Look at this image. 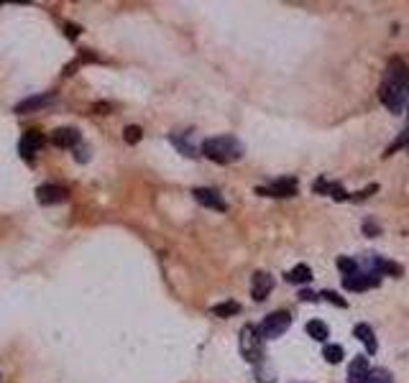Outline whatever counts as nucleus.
Segmentation results:
<instances>
[{"label": "nucleus", "instance_id": "f257e3e1", "mask_svg": "<svg viewBox=\"0 0 409 383\" xmlns=\"http://www.w3.org/2000/svg\"><path fill=\"white\" fill-rule=\"evenodd\" d=\"M379 100L391 110V113H402V107L409 100V67L402 59L389 62L387 77L379 87Z\"/></svg>", "mask_w": 409, "mask_h": 383}, {"label": "nucleus", "instance_id": "f03ea898", "mask_svg": "<svg viewBox=\"0 0 409 383\" xmlns=\"http://www.w3.org/2000/svg\"><path fill=\"white\" fill-rule=\"evenodd\" d=\"M202 154L215 163H235L243 159V143L235 135H215L202 143Z\"/></svg>", "mask_w": 409, "mask_h": 383}, {"label": "nucleus", "instance_id": "7ed1b4c3", "mask_svg": "<svg viewBox=\"0 0 409 383\" xmlns=\"http://www.w3.org/2000/svg\"><path fill=\"white\" fill-rule=\"evenodd\" d=\"M240 353L248 363L261 365L264 361V337L259 335V327L246 325L240 330Z\"/></svg>", "mask_w": 409, "mask_h": 383}, {"label": "nucleus", "instance_id": "20e7f679", "mask_svg": "<svg viewBox=\"0 0 409 383\" xmlns=\"http://www.w3.org/2000/svg\"><path fill=\"white\" fill-rule=\"evenodd\" d=\"M290 325H292L290 312H274L259 325V335H261L264 340H276V337H282L290 330Z\"/></svg>", "mask_w": 409, "mask_h": 383}, {"label": "nucleus", "instance_id": "39448f33", "mask_svg": "<svg viewBox=\"0 0 409 383\" xmlns=\"http://www.w3.org/2000/svg\"><path fill=\"white\" fill-rule=\"evenodd\" d=\"M256 192H259L261 197H276V199L294 197L297 194V179H292V177L276 179V182H271L268 187H259Z\"/></svg>", "mask_w": 409, "mask_h": 383}, {"label": "nucleus", "instance_id": "423d86ee", "mask_svg": "<svg viewBox=\"0 0 409 383\" xmlns=\"http://www.w3.org/2000/svg\"><path fill=\"white\" fill-rule=\"evenodd\" d=\"M192 194H195V199H197L200 205L210 207V210H218V213H226V210H228L226 199L220 197V192H218V189H207V187H197V189L192 192Z\"/></svg>", "mask_w": 409, "mask_h": 383}, {"label": "nucleus", "instance_id": "0eeeda50", "mask_svg": "<svg viewBox=\"0 0 409 383\" xmlns=\"http://www.w3.org/2000/svg\"><path fill=\"white\" fill-rule=\"evenodd\" d=\"M271 289H274V276L271 274H266V271L254 274V278H251V294H254L256 302H264L271 294Z\"/></svg>", "mask_w": 409, "mask_h": 383}, {"label": "nucleus", "instance_id": "6e6552de", "mask_svg": "<svg viewBox=\"0 0 409 383\" xmlns=\"http://www.w3.org/2000/svg\"><path fill=\"white\" fill-rule=\"evenodd\" d=\"M381 284V278L376 274H353V276H343V286L348 291H366Z\"/></svg>", "mask_w": 409, "mask_h": 383}, {"label": "nucleus", "instance_id": "1a4fd4ad", "mask_svg": "<svg viewBox=\"0 0 409 383\" xmlns=\"http://www.w3.org/2000/svg\"><path fill=\"white\" fill-rule=\"evenodd\" d=\"M36 199H39V205H59L67 199V189L59 184H41L36 189Z\"/></svg>", "mask_w": 409, "mask_h": 383}, {"label": "nucleus", "instance_id": "9d476101", "mask_svg": "<svg viewBox=\"0 0 409 383\" xmlns=\"http://www.w3.org/2000/svg\"><path fill=\"white\" fill-rule=\"evenodd\" d=\"M44 146V135L39 133V130H29V133L23 135L21 143H18V154H21L23 159H31L34 154H39Z\"/></svg>", "mask_w": 409, "mask_h": 383}, {"label": "nucleus", "instance_id": "9b49d317", "mask_svg": "<svg viewBox=\"0 0 409 383\" xmlns=\"http://www.w3.org/2000/svg\"><path fill=\"white\" fill-rule=\"evenodd\" d=\"M51 143L59 146V149H74L79 143V130L77 128H57L51 133Z\"/></svg>", "mask_w": 409, "mask_h": 383}, {"label": "nucleus", "instance_id": "f8f14e48", "mask_svg": "<svg viewBox=\"0 0 409 383\" xmlns=\"http://www.w3.org/2000/svg\"><path fill=\"white\" fill-rule=\"evenodd\" d=\"M366 263L374 269V274L379 276V274H391V276H402L404 269L399 266V263L394 261H387V258H381V255H368Z\"/></svg>", "mask_w": 409, "mask_h": 383}, {"label": "nucleus", "instance_id": "ddd939ff", "mask_svg": "<svg viewBox=\"0 0 409 383\" xmlns=\"http://www.w3.org/2000/svg\"><path fill=\"white\" fill-rule=\"evenodd\" d=\"M51 102H54V95H51V93H46V95H34V98L18 102V105H15V113H18V115H21V113H34V110L51 105Z\"/></svg>", "mask_w": 409, "mask_h": 383}, {"label": "nucleus", "instance_id": "4468645a", "mask_svg": "<svg viewBox=\"0 0 409 383\" xmlns=\"http://www.w3.org/2000/svg\"><path fill=\"white\" fill-rule=\"evenodd\" d=\"M368 373H371V365H368L366 358L363 355L353 358V363L348 365V378H351V383H363L368 378Z\"/></svg>", "mask_w": 409, "mask_h": 383}, {"label": "nucleus", "instance_id": "2eb2a0df", "mask_svg": "<svg viewBox=\"0 0 409 383\" xmlns=\"http://www.w3.org/2000/svg\"><path fill=\"white\" fill-rule=\"evenodd\" d=\"M353 335H356V337H358V340L366 345L368 353H376V350H379L376 335H374V330H371L368 325H363V322H361V325H356V327H353Z\"/></svg>", "mask_w": 409, "mask_h": 383}, {"label": "nucleus", "instance_id": "dca6fc26", "mask_svg": "<svg viewBox=\"0 0 409 383\" xmlns=\"http://www.w3.org/2000/svg\"><path fill=\"white\" fill-rule=\"evenodd\" d=\"M315 189L323 192V194H327V197H332V199H338V202L348 199V192L340 184H335V182H327V179H320L318 184H315Z\"/></svg>", "mask_w": 409, "mask_h": 383}, {"label": "nucleus", "instance_id": "f3484780", "mask_svg": "<svg viewBox=\"0 0 409 383\" xmlns=\"http://www.w3.org/2000/svg\"><path fill=\"white\" fill-rule=\"evenodd\" d=\"M287 281L290 284H307V281H312V269L307 266V263H299V266H294L292 271H287Z\"/></svg>", "mask_w": 409, "mask_h": 383}, {"label": "nucleus", "instance_id": "a211bd4d", "mask_svg": "<svg viewBox=\"0 0 409 383\" xmlns=\"http://www.w3.org/2000/svg\"><path fill=\"white\" fill-rule=\"evenodd\" d=\"M307 335H310L312 340L325 342L327 337H330V330H327V325H325V322H320V319H312V322H307Z\"/></svg>", "mask_w": 409, "mask_h": 383}, {"label": "nucleus", "instance_id": "6ab92c4d", "mask_svg": "<svg viewBox=\"0 0 409 383\" xmlns=\"http://www.w3.org/2000/svg\"><path fill=\"white\" fill-rule=\"evenodd\" d=\"M212 314H215V317H231V314H238L240 312V304L238 302H223V304H215L210 309Z\"/></svg>", "mask_w": 409, "mask_h": 383}, {"label": "nucleus", "instance_id": "aec40b11", "mask_svg": "<svg viewBox=\"0 0 409 383\" xmlns=\"http://www.w3.org/2000/svg\"><path fill=\"white\" fill-rule=\"evenodd\" d=\"M363 383H394V378H391V373L387 368H374Z\"/></svg>", "mask_w": 409, "mask_h": 383}, {"label": "nucleus", "instance_id": "412c9836", "mask_svg": "<svg viewBox=\"0 0 409 383\" xmlns=\"http://www.w3.org/2000/svg\"><path fill=\"white\" fill-rule=\"evenodd\" d=\"M323 355L327 363H340L343 361V348H340V345H325Z\"/></svg>", "mask_w": 409, "mask_h": 383}, {"label": "nucleus", "instance_id": "4be33fe9", "mask_svg": "<svg viewBox=\"0 0 409 383\" xmlns=\"http://www.w3.org/2000/svg\"><path fill=\"white\" fill-rule=\"evenodd\" d=\"M407 143H409V128H407V130H402V135H399V138H396V141L391 143V146H389L387 154H384V156H391V154H396V151L404 149Z\"/></svg>", "mask_w": 409, "mask_h": 383}, {"label": "nucleus", "instance_id": "5701e85b", "mask_svg": "<svg viewBox=\"0 0 409 383\" xmlns=\"http://www.w3.org/2000/svg\"><path fill=\"white\" fill-rule=\"evenodd\" d=\"M338 269L346 274V276H353V274H358V263L353 261V258H338Z\"/></svg>", "mask_w": 409, "mask_h": 383}, {"label": "nucleus", "instance_id": "b1692460", "mask_svg": "<svg viewBox=\"0 0 409 383\" xmlns=\"http://www.w3.org/2000/svg\"><path fill=\"white\" fill-rule=\"evenodd\" d=\"M143 130L138 126H128L126 130H123V138H126V143H138L141 141Z\"/></svg>", "mask_w": 409, "mask_h": 383}, {"label": "nucleus", "instance_id": "393cba45", "mask_svg": "<svg viewBox=\"0 0 409 383\" xmlns=\"http://www.w3.org/2000/svg\"><path fill=\"white\" fill-rule=\"evenodd\" d=\"M323 297L327 299V302H330V304H338V307H348L346 304V299H340L338 294H335V291H323Z\"/></svg>", "mask_w": 409, "mask_h": 383}, {"label": "nucleus", "instance_id": "a878e982", "mask_svg": "<svg viewBox=\"0 0 409 383\" xmlns=\"http://www.w3.org/2000/svg\"><path fill=\"white\" fill-rule=\"evenodd\" d=\"M374 192H379V184L366 187V189H363V192H358V194H353V199H366L368 194H374Z\"/></svg>", "mask_w": 409, "mask_h": 383}, {"label": "nucleus", "instance_id": "bb28decb", "mask_svg": "<svg viewBox=\"0 0 409 383\" xmlns=\"http://www.w3.org/2000/svg\"><path fill=\"white\" fill-rule=\"evenodd\" d=\"M363 230H366V235H379L381 233V227L376 225V222H371V220L363 222Z\"/></svg>", "mask_w": 409, "mask_h": 383}, {"label": "nucleus", "instance_id": "cd10ccee", "mask_svg": "<svg viewBox=\"0 0 409 383\" xmlns=\"http://www.w3.org/2000/svg\"><path fill=\"white\" fill-rule=\"evenodd\" d=\"M299 299H302V302H315V299H318V294H312V291H299Z\"/></svg>", "mask_w": 409, "mask_h": 383}]
</instances>
